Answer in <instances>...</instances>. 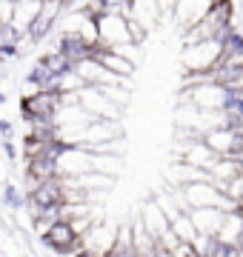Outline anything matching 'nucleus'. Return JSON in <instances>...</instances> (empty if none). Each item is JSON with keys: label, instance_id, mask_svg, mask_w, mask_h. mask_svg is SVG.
<instances>
[{"label": "nucleus", "instance_id": "obj_5", "mask_svg": "<svg viewBox=\"0 0 243 257\" xmlns=\"http://www.w3.org/2000/svg\"><path fill=\"white\" fill-rule=\"evenodd\" d=\"M66 15V6L60 3V0H40V12L38 18L32 20V26H29L26 37L32 46H38V43H43L52 32H55V26L63 20Z\"/></svg>", "mask_w": 243, "mask_h": 257}, {"label": "nucleus", "instance_id": "obj_26", "mask_svg": "<svg viewBox=\"0 0 243 257\" xmlns=\"http://www.w3.org/2000/svg\"><path fill=\"white\" fill-rule=\"evenodd\" d=\"M3 103H6V92H3V89H0V106H3Z\"/></svg>", "mask_w": 243, "mask_h": 257}, {"label": "nucleus", "instance_id": "obj_19", "mask_svg": "<svg viewBox=\"0 0 243 257\" xmlns=\"http://www.w3.org/2000/svg\"><path fill=\"white\" fill-rule=\"evenodd\" d=\"M0 203H3L6 209H20V206L26 203V197L20 194V189L15 183H3V189H0Z\"/></svg>", "mask_w": 243, "mask_h": 257}, {"label": "nucleus", "instance_id": "obj_20", "mask_svg": "<svg viewBox=\"0 0 243 257\" xmlns=\"http://www.w3.org/2000/svg\"><path fill=\"white\" fill-rule=\"evenodd\" d=\"M166 257H200V248L195 246V243H189V240H178L172 248H166L163 251Z\"/></svg>", "mask_w": 243, "mask_h": 257}, {"label": "nucleus", "instance_id": "obj_7", "mask_svg": "<svg viewBox=\"0 0 243 257\" xmlns=\"http://www.w3.org/2000/svg\"><path fill=\"white\" fill-rule=\"evenodd\" d=\"M55 49L69 60V63L75 66V63H80V60L94 57V52H97V40H89L86 35H77V32H60Z\"/></svg>", "mask_w": 243, "mask_h": 257}, {"label": "nucleus", "instance_id": "obj_2", "mask_svg": "<svg viewBox=\"0 0 243 257\" xmlns=\"http://www.w3.org/2000/svg\"><path fill=\"white\" fill-rule=\"evenodd\" d=\"M63 109V94L57 92H46V89H38V92H29L20 97V111H23V120H55L57 123V111Z\"/></svg>", "mask_w": 243, "mask_h": 257}, {"label": "nucleus", "instance_id": "obj_9", "mask_svg": "<svg viewBox=\"0 0 243 257\" xmlns=\"http://www.w3.org/2000/svg\"><path fill=\"white\" fill-rule=\"evenodd\" d=\"M209 6H212V0H178V6L172 12V20L178 23L180 32H189L209 12Z\"/></svg>", "mask_w": 243, "mask_h": 257}, {"label": "nucleus", "instance_id": "obj_22", "mask_svg": "<svg viewBox=\"0 0 243 257\" xmlns=\"http://www.w3.org/2000/svg\"><path fill=\"white\" fill-rule=\"evenodd\" d=\"M160 6V18H172V12H175V6H178V0H158Z\"/></svg>", "mask_w": 243, "mask_h": 257}, {"label": "nucleus", "instance_id": "obj_23", "mask_svg": "<svg viewBox=\"0 0 243 257\" xmlns=\"http://www.w3.org/2000/svg\"><path fill=\"white\" fill-rule=\"evenodd\" d=\"M0 146H3V152H6V157H9L12 163L18 160V149H15V140H0Z\"/></svg>", "mask_w": 243, "mask_h": 257}, {"label": "nucleus", "instance_id": "obj_18", "mask_svg": "<svg viewBox=\"0 0 243 257\" xmlns=\"http://www.w3.org/2000/svg\"><path fill=\"white\" fill-rule=\"evenodd\" d=\"M169 229L175 231L178 240H189V243H195V246H197V240H200L195 223H192V217H189V211H178V214L169 220Z\"/></svg>", "mask_w": 243, "mask_h": 257}, {"label": "nucleus", "instance_id": "obj_27", "mask_svg": "<svg viewBox=\"0 0 243 257\" xmlns=\"http://www.w3.org/2000/svg\"><path fill=\"white\" fill-rule=\"evenodd\" d=\"M200 257H209V254H206V251H200Z\"/></svg>", "mask_w": 243, "mask_h": 257}, {"label": "nucleus", "instance_id": "obj_12", "mask_svg": "<svg viewBox=\"0 0 243 257\" xmlns=\"http://www.w3.org/2000/svg\"><path fill=\"white\" fill-rule=\"evenodd\" d=\"M94 60H97V63H103V66H106V69H109L112 74H117L120 80H129L132 74H135V69H138V63H135L132 57L117 55V52H112V49H103L100 43H97Z\"/></svg>", "mask_w": 243, "mask_h": 257}, {"label": "nucleus", "instance_id": "obj_1", "mask_svg": "<svg viewBox=\"0 0 243 257\" xmlns=\"http://www.w3.org/2000/svg\"><path fill=\"white\" fill-rule=\"evenodd\" d=\"M69 200V189H66L63 177H52V180H43V183H35L26 194V209L32 214V220L43 214L49 209H60L63 203Z\"/></svg>", "mask_w": 243, "mask_h": 257}, {"label": "nucleus", "instance_id": "obj_6", "mask_svg": "<svg viewBox=\"0 0 243 257\" xmlns=\"http://www.w3.org/2000/svg\"><path fill=\"white\" fill-rule=\"evenodd\" d=\"M77 103H80L94 120H117L120 111H123L120 106H114L97 86H83V89H77Z\"/></svg>", "mask_w": 243, "mask_h": 257}, {"label": "nucleus", "instance_id": "obj_13", "mask_svg": "<svg viewBox=\"0 0 243 257\" xmlns=\"http://www.w3.org/2000/svg\"><path fill=\"white\" fill-rule=\"evenodd\" d=\"M126 18L138 20L146 32H152V29L160 23V6H158V0H129Z\"/></svg>", "mask_w": 243, "mask_h": 257}, {"label": "nucleus", "instance_id": "obj_8", "mask_svg": "<svg viewBox=\"0 0 243 257\" xmlns=\"http://www.w3.org/2000/svg\"><path fill=\"white\" fill-rule=\"evenodd\" d=\"M203 80L217 83L229 92H243V60H226V63H217L209 74H203ZM197 80V83H203Z\"/></svg>", "mask_w": 243, "mask_h": 257}, {"label": "nucleus", "instance_id": "obj_21", "mask_svg": "<svg viewBox=\"0 0 243 257\" xmlns=\"http://www.w3.org/2000/svg\"><path fill=\"white\" fill-rule=\"evenodd\" d=\"M0 140H15V123L0 120Z\"/></svg>", "mask_w": 243, "mask_h": 257}, {"label": "nucleus", "instance_id": "obj_3", "mask_svg": "<svg viewBox=\"0 0 243 257\" xmlns=\"http://www.w3.org/2000/svg\"><path fill=\"white\" fill-rule=\"evenodd\" d=\"M40 240H43V246H49L60 257H69V254H75V251L83 248V234H77L75 226L69 220H55L40 234Z\"/></svg>", "mask_w": 243, "mask_h": 257}, {"label": "nucleus", "instance_id": "obj_16", "mask_svg": "<svg viewBox=\"0 0 243 257\" xmlns=\"http://www.w3.org/2000/svg\"><path fill=\"white\" fill-rule=\"evenodd\" d=\"M40 12V0H15V12H12V26L20 29L23 35L29 32L32 20L38 18Z\"/></svg>", "mask_w": 243, "mask_h": 257}, {"label": "nucleus", "instance_id": "obj_11", "mask_svg": "<svg viewBox=\"0 0 243 257\" xmlns=\"http://www.w3.org/2000/svg\"><path fill=\"white\" fill-rule=\"evenodd\" d=\"M178 152L183 155V163L189 166H197V169H203V172H209L212 166L217 163V157L212 149L206 146L203 140H192V143H178Z\"/></svg>", "mask_w": 243, "mask_h": 257}, {"label": "nucleus", "instance_id": "obj_15", "mask_svg": "<svg viewBox=\"0 0 243 257\" xmlns=\"http://www.w3.org/2000/svg\"><path fill=\"white\" fill-rule=\"evenodd\" d=\"M223 214L226 211H220V209H192L189 211V217H192V223H195V229L200 237L217 234L220 223H223Z\"/></svg>", "mask_w": 243, "mask_h": 257}, {"label": "nucleus", "instance_id": "obj_14", "mask_svg": "<svg viewBox=\"0 0 243 257\" xmlns=\"http://www.w3.org/2000/svg\"><path fill=\"white\" fill-rule=\"evenodd\" d=\"M52 177H60V172H57V157H49V155L26 157V180L32 186L43 183V180H52Z\"/></svg>", "mask_w": 243, "mask_h": 257}, {"label": "nucleus", "instance_id": "obj_24", "mask_svg": "<svg viewBox=\"0 0 243 257\" xmlns=\"http://www.w3.org/2000/svg\"><path fill=\"white\" fill-rule=\"evenodd\" d=\"M69 257H103L100 251H94V248H89V246H83L80 251H75V254H69Z\"/></svg>", "mask_w": 243, "mask_h": 257}, {"label": "nucleus", "instance_id": "obj_17", "mask_svg": "<svg viewBox=\"0 0 243 257\" xmlns=\"http://www.w3.org/2000/svg\"><path fill=\"white\" fill-rule=\"evenodd\" d=\"M226 60H243V32L237 26H232L220 40V60L217 63H226Z\"/></svg>", "mask_w": 243, "mask_h": 257}, {"label": "nucleus", "instance_id": "obj_25", "mask_svg": "<svg viewBox=\"0 0 243 257\" xmlns=\"http://www.w3.org/2000/svg\"><path fill=\"white\" fill-rule=\"evenodd\" d=\"M60 3H63L66 9H75V6H77V0H60Z\"/></svg>", "mask_w": 243, "mask_h": 257}, {"label": "nucleus", "instance_id": "obj_10", "mask_svg": "<svg viewBox=\"0 0 243 257\" xmlns=\"http://www.w3.org/2000/svg\"><path fill=\"white\" fill-rule=\"evenodd\" d=\"M138 226H141L146 234H152L155 240L169 229V217H166V211L160 209V203H155V200L143 203L141 211H138Z\"/></svg>", "mask_w": 243, "mask_h": 257}, {"label": "nucleus", "instance_id": "obj_4", "mask_svg": "<svg viewBox=\"0 0 243 257\" xmlns=\"http://www.w3.org/2000/svg\"><path fill=\"white\" fill-rule=\"evenodd\" d=\"M94 32H97V43L103 49H120L126 43H132L129 18L126 15H100V18H94Z\"/></svg>", "mask_w": 243, "mask_h": 257}]
</instances>
